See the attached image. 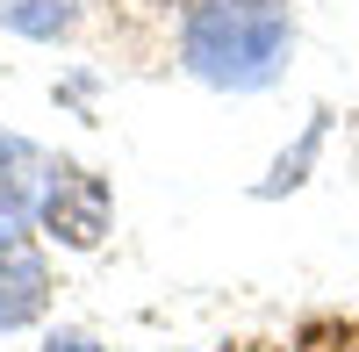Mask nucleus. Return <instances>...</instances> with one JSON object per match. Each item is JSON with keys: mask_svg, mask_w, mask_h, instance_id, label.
Here are the masks:
<instances>
[{"mask_svg": "<svg viewBox=\"0 0 359 352\" xmlns=\"http://www.w3.org/2000/svg\"><path fill=\"white\" fill-rule=\"evenodd\" d=\"M323 137H331V115H309V130L294 137V151H280V165H273V180H259V201H273V194H287V187H302L309 180V165H316V151H323Z\"/></svg>", "mask_w": 359, "mask_h": 352, "instance_id": "6", "label": "nucleus"}, {"mask_svg": "<svg viewBox=\"0 0 359 352\" xmlns=\"http://www.w3.org/2000/svg\"><path fill=\"white\" fill-rule=\"evenodd\" d=\"M0 22L29 43H57L79 22V0H0Z\"/></svg>", "mask_w": 359, "mask_h": 352, "instance_id": "5", "label": "nucleus"}, {"mask_svg": "<svg viewBox=\"0 0 359 352\" xmlns=\"http://www.w3.org/2000/svg\"><path fill=\"white\" fill-rule=\"evenodd\" d=\"M287 50H294L287 0H201L180 15V65L223 94L273 86L287 72Z\"/></svg>", "mask_w": 359, "mask_h": 352, "instance_id": "1", "label": "nucleus"}, {"mask_svg": "<svg viewBox=\"0 0 359 352\" xmlns=\"http://www.w3.org/2000/svg\"><path fill=\"white\" fill-rule=\"evenodd\" d=\"M36 352H101V338H94V331H50Z\"/></svg>", "mask_w": 359, "mask_h": 352, "instance_id": "7", "label": "nucleus"}, {"mask_svg": "<svg viewBox=\"0 0 359 352\" xmlns=\"http://www.w3.org/2000/svg\"><path fill=\"white\" fill-rule=\"evenodd\" d=\"M158 8H180V15H187V8H201V0H158Z\"/></svg>", "mask_w": 359, "mask_h": 352, "instance_id": "8", "label": "nucleus"}, {"mask_svg": "<svg viewBox=\"0 0 359 352\" xmlns=\"http://www.w3.org/2000/svg\"><path fill=\"white\" fill-rule=\"evenodd\" d=\"M108 223H115L108 180L86 172V165H72V158H57L50 180H43V201H36V230L50 245H65V252H94L108 238Z\"/></svg>", "mask_w": 359, "mask_h": 352, "instance_id": "2", "label": "nucleus"}, {"mask_svg": "<svg viewBox=\"0 0 359 352\" xmlns=\"http://www.w3.org/2000/svg\"><path fill=\"white\" fill-rule=\"evenodd\" d=\"M50 259L29 230H0V331H29L50 309Z\"/></svg>", "mask_w": 359, "mask_h": 352, "instance_id": "3", "label": "nucleus"}, {"mask_svg": "<svg viewBox=\"0 0 359 352\" xmlns=\"http://www.w3.org/2000/svg\"><path fill=\"white\" fill-rule=\"evenodd\" d=\"M50 165H57L50 151H36L29 137H8V130H0V230L36 223V201H43Z\"/></svg>", "mask_w": 359, "mask_h": 352, "instance_id": "4", "label": "nucleus"}]
</instances>
